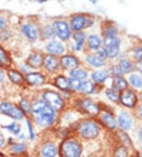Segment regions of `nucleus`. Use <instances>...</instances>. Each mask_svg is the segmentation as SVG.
<instances>
[{
  "mask_svg": "<svg viewBox=\"0 0 142 157\" xmlns=\"http://www.w3.org/2000/svg\"><path fill=\"white\" fill-rule=\"evenodd\" d=\"M28 128H29V133H30L31 138L33 139V138H34V132H33V130H32V124H31V123L28 121Z\"/></svg>",
  "mask_w": 142,
  "mask_h": 157,
  "instance_id": "nucleus-43",
  "label": "nucleus"
},
{
  "mask_svg": "<svg viewBox=\"0 0 142 157\" xmlns=\"http://www.w3.org/2000/svg\"><path fill=\"white\" fill-rule=\"evenodd\" d=\"M119 136L121 138V140H122L123 143H125L126 144H130V140H129V138L128 137L126 134H125L124 132H119Z\"/></svg>",
  "mask_w": 142,
  "mask_h": 157,
  "instance_id": "nucleus-38",
  "label": "nucleus"
},
{
  "mask_svg": "<svg viewBox=\"0 0 142 157\" xmlns=\"http://www.w3.org/2000/svg\"><path fill=\"white\" fill-rule=\"evenodd\" d=\"M86 23V20L83 16H77V17H74L71 21V25L72 28L74 30H81L85 25Z\"/></svg>",
  "mask_w": 142,
  "mask_h": 157,
  "instance_id": "nucleus-15",
  "label": "nucleus"
},
{
  "mask_svg": "<svg viewBox=\"0 0 142 157\" xmlns=\"http://www.w3.org/2000/svg\"><path fill=\"white\" fill-rule=\"evenodd\" d=\"M55 85L61 90H67L70 86V81L63 76H59L55 80Z\"/></svg>",
  "mask_w": 142,
  "mask_h": 157,
  "instance_id": "nucleus-19",
  "label": "nucleus"
},
{
  "mask_svg": "<svg viewBox=\"0 0 142 157\" xmlns=\"http://www.w3.org/2000/svg\"><path fill=\"white\" fill-rule=\"evenodd\" d=\"M87 61L89 62L91 65L94 66V67H102L104 64V60L98 57L97 56H89L87 57Z\"/></svg>",
  "mask_w": 142,
  "mask_h": 157,
  "instance_id": "nucleus-25",
  "label": "nucleus"
},
{
  "mask_svg": "<svg viewBox=\"0 0 142 157\" xmlns=\"http://www.w3.org/2000/svg\"><path fill=\"white\" fill-rule=\"evenodd\" d=\"M119 68L121 71L125 73H128L132 70V65L129 61L127 60H122L120 62L119 64Z\"/></svg>",
  "mask_w": 142,
  "mask_h": 157,
  "instance_id": "nucleus-30",
  "label": "nucleus"
},
{
  "mask_svg": "<svg viewBox=\"0 0 142 157\" xmlns=\"http://www.w3.org/2000/svg\"><path fill=\"white\" fill-rule=\"evenodd\" d=\"M4 144V139L2 136H0V147H2Z\"/></svg>",
  "mask_w": 142,
  "mask_h": 157,
  "instance_id": "nucleus-46",
  "label": "nucleus"
},
{
  "mask_svg": "<svg viewBox=\"0 0 142 157\" xmlns=\"http://www.w3.org/2000/svg\"><path fill=\"white\" fill-rule=\"evenodd\" d=\"M63 152L66 157H80L82 149L79 144L75 141H66L62 147Z\"/></svg>",
  "mask_w": 142,
  "mask_h": 157,
  "instance_id": "nucleus-2",
  "label": "nucleus"
},
{
  "mask_svg": "<svg viewBox=\"0 0 142 157\" xmlns=\"http://www.w3.org/2000/svg\"><path fill=\"white\" fill-rule=\"evenodd\" d=\"M140 98H141V100H142V94H141V95H140Z\"/></svg>",
  "mask_w": 142,
  "mask_h": 157,
  "instance_id": "nucleus-51",
  "label": "nucleus"
},
{
  "mask_svg": "<svg viewBox=\"0 0 142 157\" xmlns=\"http://www.w3.org/2000/svg\"><path fill=\"white\" fill-rule=\"evenodd\" d=\"M102 117L104 123H105L108 127H110L111 128H116V126H117L116 121H115V119H114L110 114H108V113H104Z\"/></svg>",
  "mask_w": 142,
  "mask_h": 157,
  "instance_id": "nucleus-27",
  "label": "nucleus"
},
{
  "mask_svg": "<svg viewBox=\"0 0 142 157\" xmlns=\"http://www.w3.org/2000/svg\"><path fill=\"white\" fill-rule=\"evenodd\" d=\"M5 57V55H4V52L2 51L1 48H0V60H2Z\"/></svg>",
  "mask_w": 142,
  "mask_h": 157,
  "instance_id": "nucleus-45",
  "label": "nucleus"
},
{
  "mask_svg": "<svg viewBox=\"0 0 142 157\" xmlns=\"http://www.w3.org/2000/svg\"><path fill=\"white\" fill-rule=\"evenodd\" d=\"M140 138L141 139V140H142V128H141V130L140 131Z\"/></svg>",
  "mask_w": 142,
  "mask_h": 157,
  "instance_id": "nucleus-49",
  "label": "nucleus"
},
{
  "mask_svg": "<svg viewBox=\"0 0 142 157\" xmlns=\"http://www.w3.org/2000/svg\"><path fill=\"white\" fill-rule=\"evenodd\" d=\"M6 25V21L5 18L2 17H0V29H3Z\"/></svg>",
  "mask_w": 142,
  "mask_h": 157,
  "instance_id": "nucleus-42",
  "label": "nucleus"
},
{
  "mask_svg": "<svg viewBox=\"0 0 142 157\" xmlns=\"http://www.w3.org/2000/svg\"><path fill=\"white\" fill-rule=\"evenodd\" d=\"M43 61H44L43 56L39 53H35L30 56L28 59V63L32 67H39L42 65Z\"/></svg>",
  "mask_w": 142,
  "mask_h": 157,
  "instance_id": "nucleus-14",
  "label": "nucleus"
},
{
  "mask_svg": "<svg viewBox=\"0 0 142 157\" xmlns=\"http://www.w3.org/2000/svg\"><path fill=\"white\" fill-rule=\"evenodd\" d=\"M108 74L104 71H96L92 75V78H93V80L96 81V82H102L105 81L107 78Z\"/></svg>",
  "mask_w": 142,
  "mask_h": 157,
  "instance_id": "nucleus-24",
  "label": "nucleus"
},
{
  "mask_svg": "<svg viewBox=\"0 0 142 157\" xmlns=\"http://www.w3.org/2000/svg\"><path fill=\"white\" fill-rule=\"evenodd\" d=\"M139 113H140V117H142V105H140L139 108Z\"/></svg>",
  "mask_w": 142,
  "mask_h": 157,
  "instance_id": "nucleus-48",
  "label": "nucleus"
},
{
  "mask_svg": "<svg viewBox=\"0 0 142 157\" xmlns=\"http://www.w3.org/2000/svg\"><path fill=\"white\" fill-rule=\"evenodd\" d=\"M54 26H55V29L56 31L57 35L59 36V38H61L62 40H66L70 37V28L65 21H55Z\"/></svg>",
  "mask_w": 142,
  "mask_h": 157,
  "instance_id": "nucleus-6",
  "label": "nucleus"
},
{
  "mask_svg": "<svg viewBox=\"0 0 142 157\" xmlns=\"http://www.w3.org/2000/svg\"><path fill=\"white\" fill-rule=\"evenodd\" d=\"M90 1H91V2H94V3H96V2L98 0H90Z\"/></svg>",
  "mask_w": 142,
  "mask_h": 157,
  "instance_id": "nucleus-50",
  "label": "nucleus"
},
{
  "mask_svg": "<svg viewBox=\"0 0 142 157\" xmlns=\"http://www.w3.org/2000/svg\"><path fill=\"white\" fill-rule=\"evenodd\" d=\"M25 148V144H15L12 146V150L13 151L16 152V153H19V152H22Z\"/></svg>",
  "mask_w": 142,
  "mask_h": 157,
  "instance_id": "nucleus-35",
  "label": "nucleus"
},
{
  "mask_svg": "<svg viewBox=\"0 0 142 157\" xmlns=\"http://www.w3.org/2000/svg\"><path fill=\"white\" fill-rule=\"evenodd\" d=\"M61 63L64 68L74 70L78 66V62L76 58L71 56H65L61 59Z\"/></svg>",
  "mask_w": 142,
  "mask_h": 157,
  "instance_id": "nucleus-8",
  "label": "nucleus"
},
{
  "mask_svg": "<svg viewBox=\"0 0 142 157\" xmlns=\"http://www.w3.org/2000/svg\"><path fill=\"white\" fill-rule=\"evenodd\" d=\"M80 132L85 138L91 139L94 138L98 135L99 128L94 122L92 121H86L82 124L80 128Z\"/></svg>",
  "mask_w": 142,
  "mask_h": 157,
  "instance_id": "nucleus-3",
  "label": "nucleus"
},
{
  "mask_svg": "<svg viewBox=\"0 0 142 157\" xmlns=\"http://www.w3.org/2000/svg\"><path fill=\"white\" fill-rule=\"evenodd\" d=\"M118 122H119L120 126L125 130L129 129L132 125V121H131L130 117L126 113H123L120 115L119 118H118Z\"/></svg>",
  "mask_w": 142,
  "mask_h": 157,
  "instance_id": "nucleus-13",
  "label": "nucleus"
},
{
  "mask_svg": "<svg viewBox=\"0 0 142 157\" xmlns=\"http://www.w3.org/2000/svg\"><path fill=\"white\" fill-rule=\"evenodd\" d=\"M88 42H89V45L90 48H92V49H97L100 46L101 40L99 36H96V35H92L88 39Z\"/></svg>",
  "mask_w": 142,
  "mask_h": 157,
  "instance_id": "nucleus-21",
  "label": "nucleus"
},
{
  "mask_svg": "<svg viewBox=\"0 0 142 157\" xmlns=\"http://www.w3.org/2000/svg\"><path fill=\"white\" fill-rule=\"evenodd\" d=\"M137 68L138 69L140 72H142V59L137 62Z\"/></svg>",
  "mask_w": 142,
  "mask_h": 157,
  "instance_id": "nucleus-44",
  "label": "nucleus"
},
{
  "mask_svg": "<svg viewBox=\"0 0 142 157\" xmlns=\"http://www.w3.org/2000/svg\"><path fill=\"white\" fill-rule=\"evenodd\" d=\"M44 98L46 102L53 109H60L63 106V101L57 93L52 91L46 92Z\"/></svg>",
  "mask_w": 142,
  "mask_h": 157,
  "instance_id": "nucleus-4",
  "label": "nucleus"
},
{
  "mask_svg": "<svg viewBox=\"0 0 142 157\" xmlns=\"http://www.w3.org/2000/svg\"><path fill=\"white\" fill-rule=\"evenodd\" d=\"M70 76L78 80H82L87 77V73L82 69H74L70 72Z\"/></svg>",
  "mask_w": 142,
  "mask_h": 157,
  "instance_id": "nucleus-23",
  "label": "nucleus"
},
{
  "mask_svg": "<svg viewBox=\"0 0 142 157\" xmlns=\"http://www.w3.org/2000/svg\"><path fill=\"white\" fill-rule=\"evenodd\" d=\"M54 34H55V30L51 26H46L43 31V33H42V36H44V38L45 39L51 38V37L54 36Z\"/></svg>",
  "mask_w": 142,
  "mask_h": 157,
  "instance_id": "nucleus-31",
  "label": "nucleus"
},
{
  "mask_svg": "<svg viewBox=\"0 0 142 157\" xmlns=\"http://www.w3.org/2000/svg\"><path fill=\"white\" fill-rule=\"evenodd\" d=\"M47 51L51 54H61L64 52V47L60 42L51 41L47 45Z\"/></svg>",
  "mask_w": 142,
  "mask_h": 157,
  "instance_id": "nucleus-11",
  "label": "nucleus"
},
{
  "mask_svg": "<svg viewBox=\"0 0 142 157\" xmlns=\"http://www.w3.org/2000/svg\"><path fill=\"white\" fill-rule=\"evenodd\" d=\"M128 153H127V150L126 147H121L116 150L115 153V157H127Z\"/></svg>",
  "mask_w": 142,
  "mask_h": 157,
  "instance_id": "nucleus-34",
  "label": "nucleus"
},
{
  "mask_svg": "<svg viewBox=\"0 0 142 157\" xmlns=\"http://www.w3.org/2000/svg\"><path fill=\"white\" fill-rule=\"evenodd\" d=\"M42 154L44 157H55L57 154L56 147L53 144H47L42 148Z\"/></svg>",
  "mask_w": 142,
  "mask_h": 157,
  "instance_id": "nucleus-17",
  "label": "nucleus"
},
{
  "mask_svg": "<svg viewBox=\"0 0 142 157\" xmlns=\"http://www.w3.org/2000/svg\"><path fill=\"white\" fill-rule=\"evenodd\" d=\"M129 82L135 87H141L142 78L136 75H133L129 77Z\"/></svg>",
  "mask_w": 142,
  "mask_h": 157,
  "instance_id": "nucleus-29",
  "label": "nucleus"
},
{
  "mask_svg": "<svg viewBox=\"0 0 142 157\" xmlns=\"http://www.w3.org/2000/svg\"><path fill=\"white\" fill-rule=\"evenodd\" d=\"M82 106L83 109H85V111L89 113V114L91 115H96L99 113V109L94 102H93L90 100H85L82 103Z\"/></svg>",
  "mask_w": 142,
  "mask_h": 157,
  "instance_id": "nucleus-12",
  "label": "nucleus"
},
{
  "mask_svg": "<svg viewBox=\"0 0 142 157\" xmlns=\"http://www.w3.org/2000/svg\"><path fill=\"white\" fill-rule=\"evenodd\" d=\"M106 52L109 57H115L119 52V46H112L110 48H107Z\"/></svg>",
  "mask_w": 142,
  "mask_h": 157,
  "instance_id": "nucleus-32",
  "label": "nucleus"
},
{
  "mask_svg": "<svg viewBox=\"0 0 142 157\" xmlns=\"http://www.w3.org/2000/svg\"><path fill=\"white\" fill-rule=\"evenodd\" d=\"M2 79H3V73H2V71L0 70V82L2 81Z\"/></svg>",
  "mask_w": 142,
  "mask_h": 157,
  "instance_id": "nucleus-47",
  "label": "nucleus"
},
{
  "mask_svg": "<svg viewBox=\"0 0 142 157\" xmlns=\"http://www.w3.org/2000/svg\"><path fill=\"white\" fill-rule=\"evenodd\" d=\"M122 103L127 107H133L136 104V95L130 90L124 91L120 97Z\"/></svg>",
  "mask_w": 142,
  "mask_h": 157,
  "instance_id": "nucleus-7",
  "label": "nucleus"
},
{
  "mask_svg": "<svg viewBox=\"0 0 142 157\" xmlns=\"http://www.w3.org/2000/svg\"><path fill=\"white\" fill-rule=\"evenodd\" d=\"M44 64H45L46 68H47L48 71H55V69H57L58 66H59L58 60H57L56 58L53 56H47L45 59Z\"/></svg>",
  "mask_w": 142,
  "mask_h": 157,
  "instance_id": "nucleus-16",
  "label": "nucleus"
},
{
  "mask_svg": "<svg viewBox=\"0 0 142 157\" xmlns=\"http://www.w3.org/2000/svg\"><path fill=\"white\" fill-rule=\"evenodd\" d=\"M21 109L24 110L25 112H29L31 109L30 104L28 103V101H27L26 100H22L21 101Z\"/></svg>",
  "mask_w": 142,
  "mask_h": 157,
  "instance_id": "nucleus-37",
  "label": "nucleus"
},
{
  "mask_svg": "<svg viewBox=\"0 0 142 157\" xmlns=\"http://www.w3.org/2000/svg\"><path fill=\"white\" fill-rule=\"evenodd\" d=\"M74 39L76 41L75 49L80 50L82 48L84 41H85V35L82 33H77L74 35Z\"/></svg>",
  "mask_w": 142,
  "mask_h": 157,
  "instance_id": "nucleus-26",
  "label": "nucleus"
},
{
  "mask_svg": "<svg viewBox=\"0 0 142 157\" xmlns=\"http://www.w3.org/2000/svg\"><path fill=\"white\" fill-rule=\"evenodd\" d=\"M27 82L31 85H40L44 82V77L37 72H33L28 74L26 77Z\"/></svg>",
  "mask_w": 142,
  "mask_h": 157,
  "instance_id": "nucleus-10",
  "label": "nucleus"
},
{
  "mask_svg": "<svg viewBox=\"0 0 142 157\" xmlns=\"http://www.w3.org/2000/svg\"><path fill=\"white\" fill-rule=\"evenodd\" d=\"M113 86L116 89V90H125L127 86V82L126 81L122 78V77H115L113 79Z\"/></svg>",
  "mask_w": 142,
  "mask_h": 157,
  "instance_id": "nucleus-20",
  "label": "nucleus"
},
{
  "mask_svg": "<svg viewBox=\"0 0 142 157\" xmlns=\"http://www.w3.org/2000/svg\"><path fill=\"white\" fill-rule=\"evenodd\" d=\"M135 56L138 60L142 59V48H138L135 50Z\"/></svg>",
  "mask_w": 142,
  "mask_h": 157,
  "instance_id": "nucleus-41",
  "label": "nucleus"
},
{
  "mask_svg": "<svg viewBox=\"0 0 142 157\" xmlns=\"http://www.w3.org/2000/svg\"><path fill=\"white\" fill-rule=\"evenodd\" d=\"M0 109L5 114L15 119H21L23 117V113L17 107L12 105L9 103H2L0 105Z\"/></svg>",
  "mask_w": 142,
  "mask_h": 157,
  "instance_id": "nucleus-5",
  "label": "nucleus"
},
{
  "mask_svg": "<svg viewBox=\"0 0 142 157\" xmlns=\"http://www.w3.org/2000/svg\"><path fill=\"white\" fill-rule=\"evenodd\" d=\"M8 75H9L10 80H12L13 82H15V83H21L23 82L22 75L19 72H17V71H10Z\"/></svg>",
  "mask_w": 142,
  "mask_h": 157,
  "instance_id": "nucleus-28",
  "label": "nucleus"
},
{
  "mask_svg": "<svg viewBox=\"0 0 142 157\" xmlns=\"http://www.w3.org/2000/svg\"><path fill=\"white\" fill-rule=\"evenodd\" d=\"M34 115L37 122L44 126L51 124L55 119V111L47 103Z\"/></svg>",
  "mask_w": 142,
  "mask_h": 157,
  "instance_id": "nucleus-1",
  "label": "nucleus"
},
{
  "mask_svg": "<svg viewBox=\"0 0 142 157\" xmlns=\"http://www.w3.org/2000/svg\"><path fill=\"white\" fill-rule=\"evenodd\" d=\"M116 33H117V30L115 28H113V27L109 28L106 32L107 36H115Z\"/></svg>",
  "mask_w": 142,
  "mask_h": 157,
  "instance_id": "nucleus-40",
  "label": "nucleus"
},
{
  "mask_svg": "<svg viewBox=\"0 0 142 157\" xmlns=\"http://www.w3.org/2000/svg\"><path fill=\"white\" fill-rule=\"evenodd\" d=\"M6 128H7L9 131L13 132L14 134H17L19 132V131H20V127L17 126L15 123H12L11 124H9V125L6 126Z\"/></svg>",
  "mask_w": 142,
  "mask_h": 157,
  "instance_id": "nucleus-36",
  "label": "nucleus"
},
{
  "mask_svg": "<svg viewBox=\"0 0 142 157\" xmlns=\"http://www.w3.org/2000/svg\"><path fill=\"white\" fill-rule=\"evenodd\" d=\"M79 91L85 92L87 94H91L94 90V85L91 81H84L81 82L78 90Z\"/></svg>",
  "mask_w": 142,
  "mask_h": 157,
  "instance_id": "nucleus-18",
  "label": "nucleus"
},
{
  "mask_svg": "<svg viewBox=\"0 0 142 157\" xmlns=\"http://www.w3.org/2000/svg\"><path fill=\"white\" fill-rule=\"evenodd\" d=\"M22 30L23 33L30 40H34L37 39L38 37V31L36 26L31 24H28V25H25L22 26Z\"/></svg>",
  "mask_w": 142,
  "mask_h": 157,
  "instance_id": "nucleus-9",
  "label": "nucleus"
},
{
  "mask_svg": "<svg viewBox=\"0 0 142 157\" xmlns=\"http://www.w3.org/2000/svg\"><path fill=\"white\" fill-rule=\"evenodd\" d=\"M106 94L107 96L109 99H111L113 101H117L119 99V97L118 95V94L116 93L115 90H106Z\"/></svg>",
  "mask_w": 142,
  "mask_h": 157,
  "instance_id": "nucleus-33",
  "label": "nucleus"
},
{
  "mask_svg": "<svg viewBox=\"0 0 142 157\" xmlns=\"http://www.w3.org/2000/svg\"><path fill=\"white\" fill-rule=\"evenodd\" d=\"M97 56H98L100 59H101L102 60H104V59H106V57L107 56V54L106 50L104 49H100L97 52Z\"/></svg>",
  "mask_w": 142,
  "mask_h": 157,
  "instance_id": "nucleus-39",
  "label": "nucleus"
},
{
  "mask_svg": "<svg viewBox=\"0 0 142 157\" xmlns=\"http://www.w3.org/2000/svg\"><path fill=\"white\" fill-rule=\"evenodd\" d=\"M120 40L116 36H106L104 39V45L106 48L112 46H119Z\"/></svg>",
  "mask_w": 142,
  "mask_h": 157,
  "instance_id": "nucleus-22",
  "label": "nucleus"
}]
</instances>
